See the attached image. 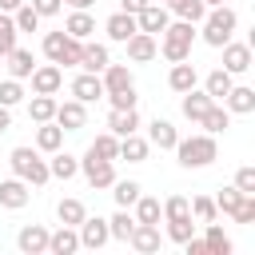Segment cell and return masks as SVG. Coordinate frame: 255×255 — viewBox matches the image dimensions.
I'll list each match as a JSON object with an SVG mask.
<instances>
[{
    "label": "cell",
    "instance_id": "cell-1",
    "mask_svg": "<svg viewBox=\"0 0 255 255\" xmlns=\"http://www.w3.org/2000/svg\"><path fill=\"white\" fill-rule=\"evenodd\" d=\"M191 40H195V28H191V20L167 24V28H163V44H159V52H163L171 64H179V60H187V52H191Z\"/></svg>",
    "mask_w": 255,
    "mask_h": 255
},
{
    "label": "cell",
    "instance_id": "cell-2",
    "mask_svg": "<svg viewBox=\"0 0 255 255\" xmlns=\"http://www.w3.org/2000/svg\"><path fill=\"white\" fill-rule=\"evenodd\" d=\"M175 151H179V163L183 167H203L215 159V135H191V139H175Z\"/></svg>",
    "mask_w": 255,
    "mask_h": 255
},
{
    "label": "cell",
    "instance_id": "cell-3",
    "mask_svg": "<svg viewBox=\"0 0 255 255\" xmlns=\"http://www.w3.org/2000/svg\"><path fill=\"white\" fill-rule=\"evenodd\" d=\"M235 24H239V20H235V12H231V8H223V4H215V8H211V16L203 20V40H207V44H215V48H223V44L231 40Z\"/></svg>",
    "mask_w": 255,
    "mask_h": 255
},
{
    "label": "cell",
    "instance_id": "cell-4",
    "mask_svg": "<svg viewBox=\"0 0 255 255\" xmlns=\"http://www.w3.org/2000/svg\"><path fill=\"white\" fill-rule=\"evenodd\" d=\"M12 171L28 183H48V163L32 151V147H16L12 151Z\"/></svg>",
    "mask_w": 255,
    "mask_h": 255
},
{
    "label": "cell",
    "instance_id": "cell-5",
    "mask_svg": "<svg viewBox=\"0 0 255 255\" xmlns=\"http://www.w3.org/2000/svg\"><path fill=\"white\" fill-rule=\"evenodd\" d=\"M167 24H171V16H167L163 4H151V0H147V4L135 12V28H139V32H151V36H155V32H163Z\"/></svg>",
    "mask_w": 255,
    "mask_h": 255
},
{
    "label": "cell",
    "instance_id": "cell-6",
    "mask_svg": "<svg viewBox=\"0 0 255 255\" xmlns=\"http://www.w3.org/2000/svg\"><path fill=\"white\" fill-rule=\"evenodd\" d=\"M84 175H88V183L92 187H112L116 183V167H112V159H100V155H84Z\"/></svg>",
    "mask_w": 255,
    "mask_h": 255
},
{
    "label": "cell",
    "instance_id": "cell-7",
    "mask_svg": "<svg viewBox=\"0 0 255 255\" xmlns=\"http://www.w3.org/2000/svg\"><path fill=\"white\" fill-rule=\"evenodd\" d=\"M60 84H64V72H60L56 64L32 68V92H40V96H52V92H60Z\"/></svg>",
    "mask_w": 255,
    "mask_h": 255
},
{
    "label": "cell",
    "instance_id": "cell-8",
    "mask_svg": "<svg viewBox=\"0 0 255 255\" xmlns=\"http://www.w3.org/2000/svg\"><path fill=\"white\" fill-rule=\"evenodd\" d=\"M104 92H108V96H116V92H135L131 72H128L124 64H112V60H108V68H104Z\"/></svg>",
    "mask_w": 255,
    "mask_h": 255
},
{
    "label": "cell",
    "instance_id": "cell-9",
    "mask_svg": "<svg viewBox=\"0 0 255 255\" xmlns=\"http://www.w3.org/2000/svg\"><path fill=\"white\" fill-rule=\"evenodd\" d=\"M72 96H76L80 104L100 100V96H104V80H100V72H84V76H76V80H72Z\"/></svg>",
    "mask_w": 255,
    "mask_h": 255
},
{
    "label": "cell",
    "instance_id": "cell-10",
    "mask_svg": "<svg viewBox=\"0 0 255 255\" xmlns=\"http://www.w3.org/2000/svg\"><path fill=\"white\" fill-rule=\"evenodd\" d=\"M108 235H112L108 231V219H88V215L80 219V243L84 247H104Z\"/></svg>",
    "mask_w": 255,
    "mask_h": 255
},
{
    "label": "cell",
    "instance_id": "cell-11",
    "mask_svg": "<svg viewBox=\"0 0 255 255\" xmlns=\"http://www.w3.org/2000/svg\"><path fill=\"white\" fill-rule=\"evenodd\" d=\"M16 243H20L24 255H40V251H48V231H44L40 223H28V227L16 235Z\"/></svg>",
    "mask_w": 255,
    "mask_h": 255
},
{
    "label": "cell",
    "instance_id": "cell-12",
    "mask_svg": "<svg viewBox=\"0 0 255 255\" xmlns=\"http://www.w3.org/2000/svg\"><path fill=\"white\" fill-rule=\"evenodd\" d=\"M128 243H131L135 251H143V255L159 251V231H155V223H135L131 235H128Z\"/></svg>",
    "mask_w": 255,
    "mask_h": 255
},
{
    "label": "cell",
    "instance_id": "cell-13",
    "mask_svg": "<svg viewBox=\"0 0 255 255\" xmlns=\"http://www.w3.org/2000/svg\"><path fill=\"white\" fill-rule=\"evenodd\" d=\"M60 128H84V120H88V112H84V104L80 100H68V104H56V116H52Z\"/></svg>",
    "mask_w": 255,
    "mask_h": 255
},
{
    "label": "cell",
    "instance_id": "cell-14",
    "mask_svg": "<svg viewBox=\"0 0 255 255\" xmlns=\"http://www.w3.org/2000/svg\"><path fill=\"white\" fill-rule=\"evenodd\" d=\"M124 44H128V56H131V60H151V56H155V36H151V32H139V28H135Z\"/></svg>",
    "mask_w": 255,
    "mask_h": 255
},
{
    "label": "cell",
    "instance_id": "cell-15",
    "mask_svg": "<svg viewBox=\"0 0 255 255\" xmlns=\"http://www.w3.org/2000/svg\"><path fill=\"white\" fill-rule=\"evenodd\" d=\"M223 68L227 72H247L251 68V48L247 44H223Z\"/></svg>",
    "mask_w": 255,
    "mask_h": 255
},
{
    "label": "cell",
    "instance_id": "cell-16",
    "mask_svg": "<svg viewBox=\"0 0 255 255\" xmlns=\"http://www.w3.org/2000/svg\"><path fill=\"white\" fill-rule=\"evenodd\" d=\"M108 128H112L116 135H131V131L139 128V116H135V108H112V116H108Z\"/></svg>",
    "mask_w": 255,
    "mask_h": 255
},
{
    "label": "cell",
    "instance_id": "cell-17",
    "mask_svg": "<svg viewBox=\"0 0 255 255\" xmlns=\"http://www.w3.org/2000/svg\"><path fill=\"white\" fill-rule=\"evenodd\" d=\"M80 68L104 72V68H108V48H104V44H80Z\"/></svg>",
    "mask_w": 255,
    "mask_h": 255
},
{
    "label": "cell",
    "instance_id": "cell-18",
    "mask_svg": "<svg viewBox=\"0 0 255 255\" xmlns=\"http://www.w3.org/2000/svg\"><path fill=\"white\" fill-rule=\"evenodd\" d=\"M0 203H4V207H24V203H28L24 179H4V183H0Z\"/></svg>",
    "mask_w": 255,
    "mask_h": 255
},
{
    "label": "cell",
    "instance_id": "cell-19",
    "mask_svg": "<svg viewBox=\"0 0 255 255\" xmlns=\"http://www.w3.org/2000/svg\"><path fill=\"white\" fill-rule=\"evenodd\" d=\"M64 32H68V36H76V40H88V36L96 32V20H92L84 8H76V12L68 16V28H64Z\"/></svg>",
    "mask_w": 255,
    "mask_h": 255
},
{
    "label": "cell",
    "instance_id": "cell-20",
    "mask_svg": "<svg viewBox=\"0 0 255 255\" xmlns=\"http://www.w3.org/2000/svg\"><path fill=\"white\" fill-rule=\"evenodd\" d=\"M131 32H135V16H131V12L120 8L116 16H108V36H112V40H128Z\"/></svg>",
    "mask_w": 255,
    "mask_h": 255
},
{
    "label": "cell",
    "instance_id": "cell-21",
    "mask_svg": "<svg viewBox=\"0 0 255 255\" xmlns=\"http://www.w3.org/2000/svg\"><path fill=\"white\" fill-rule=\"evenodd\" d=\"M211 104H215V100H211L207 92H195V88H191V92H183V116H187V120H199Z\"/></svg>",
    "mask_w": 255,
    "mask_h": 255
},
{
    "label": "cell",
    "instance_id": "cell-22",
    "mask_svg": "<svg viewBox=\"0 0 255 255\" xmlns=\"http://www.w3.org/2000/svg\"><path fill=\"white\" fill-rule=\"evenodd\" d=\"M8 68H12V76H16V80H24V76H32L36 60H32V52H28V48H12V52H8Z\"/></svg>",
    "mask_w": 255,
    "mask_h": 255
},
{
    "label": "cell",
    "instance_id": "cell-23",
    "mask_svg": "<svg viewBox=\"0 0 255 255\" xmlns=\"http://www.w3.org/2000/svg\"><path fill=\"white\" fill-rule=\"evenodd\" d=\"M167 84H171L175 92H191V88H195V68H191L187 60H179V64L171 68V76H167Z\"/></svg>",
    "mask_w": 255,
    "mask_h": 255
},
{
    "label": "cell",
    "instance_id": "cell-24",
    "mask_svg": "<svg viewBox=\"0 0 255 255\" xmlns=\"http://www.w3.org/2000/svg\"><path fill=\"white\" fill-rule=\"evenodd\" d=\"M60 143H64V128H56L52 120H44V128L36 131V147L40 151H56Z\"/></svg>",
    "mask_w": 255,
    "mask_h": 255
},
{
    "label": "cell",
    "instance_id": "cell-25",
    "mask_svg": "<svg viewBox=\"0 0 255 255\" xmlns=\"http://www.w3.org/2000/svg\"><path fill=\"white\" fill-rule=\"evenodd\" d=\"M76 247H80V235L68 231V227H60L56 235H48V251H56V255H72Z\"/></svg>",
    "mask_w": 255,
    "mask_h": 255
},
{
    "label": "cell",
    "instance_id": "cell-26",
    "mask_svg": "<svg viewBox=\"0 0 255 255\" xmlns=\"http://www.w3.org/2000/svg\"><path fill=\"white\" fill-rule=\"evenodd\" d=\"M227 92H231V72H227V68H215V72L207 76V96H211V100H223Z\"/></svg>",
    "mask_w": 255,
    "mask_h": 255
},
{
    "label": "cell",
    "instance_id": "cell-27",
    "mask_svg": "<svg viewBox=\"0 0 255 255\" xmlns=\"http://www.w3.org/2000/svg\"><path fill=\"white\" fill-rule=\"evenodd\" d=\"M147 139H151L155 147H175V139H179V135H175V128H171L167 120H155V124H151V131H147Z\"/></svg>",
    "mask_w": 255,
    "mask_h": 255
},
{
    "label": "cell",
    "instance_id": "cell-28",
    "mask_svg": "<svg viewBox=\"0 0 255 255\" xmlns=\"http://www.w3.org/2000/svg\"><path fill=\"white\" fill-rule=\"evenodd\" d=\"M56 215H60V223H64V227H76V223H80L88 211H84V203H80V199H60Z\"/></svg>",
    "mask_w": 255,
    "mask_h": 255
},
{
    "label": "cell",
    "instance_id": "cell-29",
    "mask_svg": "<svg viewBox=\"0 0 255 255\" xmlns=\"http://www.w3.org/2000/svg\"><path fill=\"white\" fill-rule=\"evenodd\" d=\"M28 116H32L36 124L52 120V116H56V100H52V96H40V92H36V100L28 104Z\"/></svg>",
    "mask_w": 255,
    "mask_h": 255
},
{
    "label": "cell",
    "instance_id": "cell-30",
    "mask_svg": "<svg viewBox=\"0 0 255 255\" xmlns=\"http://www.w3.org/2000/svg\"><path fill=\"white\" fill-rule=\"evenodd\" d=\"M199 124H203V128H207V131L215 135V131H223V128L231 124V116H227V112H223L219 104H211V108H207V112L199 116Z\"/></svg>",
    "mask_w": 255,
    "mask_h": 255
},
{
    "label": "cell",
    "instance_id": "cell-31",
    "mask_svg": "<svg viewBox=\"0 0 255 255\" xmlns=\"http://www.w3.org/2000/svg\"><path fill=\"white\" fill-rule=\"evenodd\" d=\"M88 151L100 155V159H120V139H116V131H112V135H96V143H92Z\"/></svg>",
    "mask_w": 255,
    "mask_h": 255
},
{
    "label": "cell",
    "instance_id": "cell-32",
    "mask_svg": "<svg viewBox=\"0 0 255 255\" xmlns=\"http://www.w3.org/2000/svg\"><path fill=\"white\" fill-rule=\"evenodd\" d=\"M76 167H80V163H76V155L60 151V155L48 163V175H56V179H72V175H76Z\"/></svg>",
    "mask_w": 255,
    "mask_h": 255
},
{
    "label": "cell",
    "instance_id": "cell-33",
    "mask_svg": "<svg viewBox=\"0 0 255 255\" xmlns=\"http://www.w3.org/2000/svg\"><path fill=\"white\" fill-rule=\"evenodd\" d=\"M131 227H135V215H128V207H120V211L108 219V231H112L116 239H128V235H131Z\"/></svg>",
    "mask_w": 255,
    "mask_h": 255
},
{
    "label": "cell",
    "instance_id": "cell-34",
    "mask_svg": "<svg viewBox=\"0 0 255 255\" xmlns=\"http://www.w3.org/2000/svg\"><path fill=\"white\" fill-rule=\"evenodd\" d=\"M203 243H207V255H231V239H227L223 227H215V223L207 227V239H203Z\"/></svg>",
    "mask_w": 255,
    "mask_h": 255
},
{
    "label": "cell",
    "instance_id": "cell-35",
    "mask_svg": "<svg viewBox=\"0 0 255 255\" xmlns=\"http://www.w3.org/2000/svg\"><path fill=\"white\" fill-rule=\"evenodd\" d=\"M223 100H231V112H251V108H255V92H251V88H235V84H231V92H227Z\"/></svg>",
    "mask_w": 255,
    "mask_h": 255
},
{
    "label": "cell",
    "instance_id": "cell-36",
    "mask_svg": "<svg viewBox=\"0 0 255 255\" xmlns=\"http://www.w3.org/2000/svg\"><path fill=\"white\" fill-rule=\"evenodd\" d=\"M120 155H124V159H143V155H147V139H139L135 131L124 135V139H120Z\"/></svg>",
    "mask_w": 255,
    "mask_h": 255
},
{
    "label": "cell",
    "instance_id": "cell-37",
    "mask_svg": "<svg viewBox=\"0 0 255 255\" xmlns=\"http://www.w3.org/2000/svg\"><path fill=\"white\" fill-rule=\"evenodd\" d=\"M167 235H171L175 243L191 239V235H195V223H191V215H175V219H167Z\"/></svg>",
    "mask_w": 255,
    "mask_h": 255
},
{
    "label": "cell",
    "instance_id": "cell-38",
    "mask_svg": "<svg viewBox=\"0 0 255 255\" xmlns=\"http://www.w3.org/2000/svg\"><path fill=\"white\" fill-rule=\"evenodd\" d=\"M167 8H171V12H179V16H183V20H191V24H195V20H203V0H167Z\"/></svg>",
    "mask_w": 255,
    "mask_h": 255
},
{
    "label": "cell",
    "instance_id": "cell-39",
    "mask_svg": "<svg viewBox=\"0 0 255 255\" xmlns=\"http://www.w3.org/2000/svg\"><path fill=\"white\" fill-rule=\"evenodd\" d=\"M12 24H16L20 32H36V28H40V12H36L32 4H20V8H16V20H12Z\"/></svg>",
    "mask_w": 255,
    "mask_h": 255
},
{
    "label": "cell",
    "instance_id": "cell-40",
    "mask_svg": "<svg viewBox=\"0 0 255 255\" xmlns=\"http://www.w3.org/2000/svg\"><path fill=\"white\" fill-rule=\"evenodd\" d=\"M64 44H68V32H48V36H44V56H48L52 64H60Z\"/></svg>",
    "mask_w": 255,
    "mask_h": 255
},
{
    "label": "cell",
    "instance_id": "cell-41",
    "mask_svg": "<svg viewBox=\"0 0 255 255\" xmlns=\"http://www.w3.org/2000/svg\"><path fill=\"white\" fill-rule=\"evenodd\" d=\"M135 199H139V183H135V179H120V183H116V203H120V207H131Z\"/></svg>",
    "mask_w": 255,
    "mask_h": 255
},
{
    "label": "cell",
    "instance_id": "cell-42",
    "mask_svg": "<svg viewBox=\"0 0 255 255\" xmlns=\"http://www.w3.org/2000/svg\"><path fill=\"white\" fill-rule=\"evenodd\" d=\"M135 223H159V199H135Z\"/></svg>",
    "mask_w": 255,
    "mask_h": 255
},
{
    "label": "cell",
    "instance_id": "cell-43",
    "mask_svg": "<svg viewBox=\"0 0 255 255\" xmlns=\"http://www.w3.org/2000/svg\"><path fill=\"white\" fill-rule=\"evenodd\" d=\"M187 207H191V215H195V219H203V223H211V219H215V199H207V195L187 199Z\"/></svg>",
    "mask_w": 255,
    "mask_h": 255
},
{
    "label": "cell",
    "instance_id": "cell-44",
    "mask_svg": "<svg viewBox=\"0 0 255 255\" xmlns=\"http://www.w3.org/2000/svg\"><path fill=\"white\" fill-rule=\"evenodd\" d=\"M12 48H16V24L0 12V56H8Z\"/></svg>",
    "mask_w": 255,
    "mask_h": 255
},
{
    "label": "cell",
    "instance_id": "cell-45",
    "mask_svg": "<svg viewBox=\"0 0 255 255\" xmlns=\"http://www.w3.org/2000/svg\"><path fill=\"white\" fill-rule=\"evenodd\" d=\"M243 195H247V191H239V187H223V191H219V199H215V211H227V215H231V211H235V203H239Z\"/></svg>",
    "mask_w": 255,
    "mask_h": 255
},
{
    "label": "cell",
    "instance_id": "cell-46",
    "mask_svg": "<svg viewBox=\"0 0 255 255\" xmlns=\"http://www.w3.org/2000/svg\"><path fill=\"white\" fill-rule=\"evenodd\" d=\"M20 96H24V88H20V80H16V76L0 84V104H4V108H12V104H20Z\"/></svg>",
    "mask_w": 255,
    "mask_h": 255
},
{
    "label": "cell",
    "instance_id": "cell-47",
    "mask_svg": "<svg viewBox=\"0 0 255 255\" xmlns=\"http://www.w3.org/2000/svg\"><path fill=\"white\" fill-rule=\"evenodd\" d=\"M159 211H163L167 219H175V215H191V207H187V199H183V195H167Z\"/></svg>",
    "mask_w": 255,
    "mask_h": 255
},
{
    "label": "cell",
    "instance_id": "cell-48",
    "mask_svg": "<svg viewBox=\"0 0 255 255\" xmlns=\"http://www.w3.org/2000/svg\"><path fill=\"white\" fill-rule=\"evenodd\" d=\"M235 187L247 191V195H255V167H239L235 171Z\"/></svg>",
    "mask_w": 255,
    "mask_h": 255
},
{
    "label": "cell",
    "instance_id": "cell-49",
    "mask_svg": "<svg viewBox=\"0 0 255 255\" xmlns=\"http://www.w3.org/2000/svg\"><path fill=\"white\" fill-rule=\"evenodd\" d=\"M231 215H235L239 223H251V219H255V199H251V195H243V199L235 203V211H231Z\"/></svg>",
    "mask_w": 255,
    "mask_h": 255
},
{
    "label": "cell",
    "instance_id": "cell-50",
    "mask_svg": "<svg viewBox=\"0 0 255 255\" xmlns=\"http://www.w3.org/2000/svg\"><path fill=\"white\" fill-rule=\"evenodd\" d=\"M80 44H84V40L68 36V44H64V52H60V64H80Z\"/></svg>",
    "mask_w": 255,
    "mask_h": 255
},
{
    "label": "cell",
    "instance_id": "cell-51",
    "mask_svg": "<svg viewBox=\"0 0 255 255\" xmlns=\"http://www.w3.org/2000/svg\"><path fill=\"white\" fill-rule=\"evenodd\" d=\"M32 8L40 16H52V12H60V0H32Z\"/></svg>",
    "mask_w": 255,
    "mask_h": 255
},
{
    "label": "cell",
    "instance_id": "cell-52",
    "mask_svg": "<svg viewBox=\"0 0 255 255\" xmlns=\"http://www.w3.org/2000/svg\"><path fill=\"white\" fill-rule=\"evenodd\" d=\"M183 243H187V255H207V243H203V239L191 235V239H183Z\"/></svg>",
    "mask_w": 255,
    "mask_h": 255
},
{
    "label": "cell",
    "instance_id": "cell-53",
    "mask_svg": "<svg viewBox=\"0 0 255 255\" xmlns=\"http://www.w3.org/2000/svg\"><path fill=\"white\" fill-rule=\"evenodd\" d=\"M143 4H147V0H124V12H131V16H135Z\"/></svg>",
    "mask_w": 255,
    "mask_h": 255
},
{
    "label": "cell",
    "instance_id": "cell-54",
    "mask_svg": "<svg viewBox=\"0 0 255 255\" xmlns=\"http://www.w3.org/2000/svg\"><path fill=\"white\" fill-rule=\"evenodd\" d=\"M20 4H24V0H0V12H16Z\"/></svg>",
    "mask_w": 255,
    "mask_h": 255
},
{
    "label": "cell",
    "instance_id": "cell-55",
    "mask_svg": "<svg viewBox=\"0 0 255 255\" xmlns=\"http://www.w3.org/2000/svg\"><path fill=\"white\" fill-rule=\"evenodd\" d=\"M8 124H12V116H8V108H4V104H0V131H4V128H8Z\"/></svg>",
    "mask_w": 255,
    "mask_h": 255
},
{
    "label": "cell",
    "instance_id": "cell-56",
    "mask_svg": "<svg viewBox=\"0 0 255 255\" xmlns=\"http://www.w3.org/2000/svg\"><path fill=\"white\" fill-rule=\"evenodd\" d=\"M68 4H76V8H88V4H92V0H68Z\"/></svg>",
    "mask_w": 255,
    "mask_h": 255
},
{
    "label": "cell",
    "instance_id": "cell-57",
    "mask_svg": "<svg viewBox=\"0 0 255 255\" xmlns=\"http://www.w3.org/2000/svg\"><path fill=\"white\" fill-rule=\"evenodd\" d=\"M203 4H223V0H203Z\"/></svg>",
    "mask_w": 255,
    "mask_h": 255
}]
</instances>
